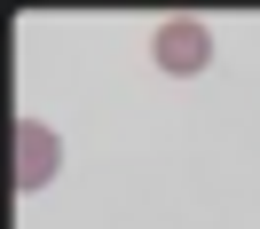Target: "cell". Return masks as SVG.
<instances>
[{"instance_id":"1","label":"cell","mask_w":260,"mask_h":229,"mask_svg":"<svg viewBox=\"0 0 260 229\" xmlns=\"http://www.w3.org/2000/svg\"><path fill=\"white\" fill-rule=\"evenodd\" d=\"M55 166H63V150H55V127H40V119H16V134H8V182L16 190H48Z\"/></svg>"},{"instance_id":"2","label":"cell","mask_w":260,"mask_h":229,"mask_svg":"<svg viewBox=\"0 0 260 229\" xmlns=\"http://www.w3.org/2000/svg\"><path fill=\"white\" fill-rule=\"evenodd\" d=\"M150 55H158V71H174V79H197V71L213 64V32L197 16H166L158 40H150Z\"/></svg>"}]
</instances>
